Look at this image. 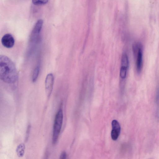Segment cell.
Instances as JSON below:
<instances>
[{
  "label": "cell",
  "mask_w": 159,
  "mask_h": 159,
  "mask_svg": "<svg viewBox=\"0 0 159 159\" xmlns=\"http://www.w3.org/2000/svg\"><path fill=\"white\" fill-rule=\"evenodd\" d=\"M0 77L4 82L14 84L17 80L18 75L15 66L7 56H0Z\"/></svg>",
  "instance_id": "1"
},
{
  "label": "cell",
  "mask_w": 159,
  "mask_h": 159,
  "mask_svg": "<svg viewBox=\"0 0 159 159\" xmlns=\"http://www.w3.org/2000/svg\"><path fill=\"white\" fill-rule=\"evenodd\" d=\"M63 120V113L60 108L55 116L53 126L52 138V143L55 144L57 142L61 129Z\"/></svg>",
  "instance_id": "2"
},
{
  "label": "cell",
  "mask_w": 159,
  "mask_h": 159,
  "mask_svg": "<svg viewBox=\"0 0 159 159\" xmlns=\"http://www.w3.org/2000/svg\"><path fill=\"white\" fill-rule=\"evenodd\" d=\"M43 23V20L40 19L35 24L30 36V41L31 42H36L39 39Z\"/></svg>",
  "instance_id": "3"
},
{
  "label": "cell",
  "mask_w": 159,
  "mask_h": 159,
  "mask_svg": "<svg viewBox=\"0 0 159 159\" xmlns=\"http://www.w3.org/2000/svg\"><path fill=\"white\" fill-rule=\"evenodd\" d=\"M136 57V67L137 73H141L143 66V47L140 43L139 47L136 51L134 52Z\"/></svg>",
  "instance_id": "4"
},
{
  "label": "cell",
  "mask_w": 159,
  "mask_h": 159,
  "mask_svg": "<svg viewBox=\"0 0 159 159\" xmlns=\"http://www.w3.org/2000/svg\"><path fill=\"white\" fill-rule=\"evenodd\" d=\"M54 77L52 73L48 74L46 76L45 81V88L46 95L49 98L52 92L54 84Z\"/></svg>",
  "instance_id": "5"
},
{
  "label": "cell",
  "mask_w": 159,
  "mask_h": 159,
  "mask_svg": "<svg viewBox=\"0 0 159 159\" xmlns=\"http://www.w3.org/2000/svg\"><path fill=\"white\" fill-rule=\"evenodd\" d=\"M1 41L3 46L7 48H11L14 45V38L10 34H7L4 35L2 38Z\"/></svg>",
  "instance_id": "6"
},
{
  "label": "cell",
  "mask_w": 159,
  "mask_h": 159,
  "mask_svg": "<svg viewBox=\"0 0 159 159\" xmlns=\"http://www.w3.org/2000/svg\"><path fill=\"white\" fill-rule=\"evenodd\" d=\"M112 130L111 137L113 140H116L119 137L120 132V126L119 122L113 120L111 122Z\"/></svg>",
  "instance_id": "7"
},
{
  "label": "cell",
  "mask_w": 159,
  "mask_h": 159,
  "mask_svg": "<svg viewBox=\"0 0 159 159\" xmlns=\"http://www.w3.org/2000/svg\"><path fill=\"white\" fill-rule=\"evenodd\" d=\"M25 145L23 143H21L17 146L16 152L19 157H23L25 153Z\"/></svg>",
  "instance_id": "8"
},
{
  "label": "cell",
  "mask_w": 159,
  "mask_h": 159,
  "mask_svg": "<svg viewBox=\"0 0 159 159\" xmlns=\"http://www.w3.org/2000/svg\"><path fill=\"white\" fill-rule=\"evenodd\" d=\"M40 71L39 66L37 65L34 69L32 75V80L33 82H35L38 79Z\"/></svg>",
  "instance_id": "9"
},
{
  "label": "cell",
  "mask_w": 159,
  "mask_h": 159,
  "mask_svg": "<svg viewBox=\"0 0 159 159\" xmlns=\"http://www.w3.org/2000/svg\"><path fill=\"white\" fill-rule=\"evenodd\" d=\"M129 61L127 55L126 54H123L121 59V66L128 68Z\"/></svg>",
  "instance_id": "10"
},
{
  "label": "cell",
  "mask_w": 159,
  "mask_h": 159,
  "mask_svg": "<svg viewBox=\"0 0 159 159\" xmlns=\"http://www.w3.org/2000/svg\"><path fill=\"white\" fill-rule=\"evenodd\" d=\"M128 68L121 66L120 71V76L122 79H125L126 77Z\"/></svg>",
  "instance_id": "11"
},
{
  "label": "cell",
  "mask_w": 159,
  "mask_h": 159,
  "mask_svg": "<svg viewBox=\"0 0 159 159\" xmlns=\"http://www.w3.org/2000/svg\"><path fill=\"white\" fill-rule=\"evenodd\" d=\"M48 0H32L33 3L36 5L44 4L47 3Z\"/></svg>",
  "instance_id": "12"
},
{
  "label": "cell",
  "mask_w": 159,
  "mask_h": 159,
  "mask_svg": "<svg viewBox=\"0 0 159 159\" xmlns=\"http://www.w3.org/2000/svg\"><path fill=\"white\" fill-rule=\"evenodd\" d=\"M156 101L157 107L159 109V88L157 89L156 92Z\"/></svg>",
  "instance_id": "13"
},
{
  "label": "cell",
  "mask_w": 159,
  "mask_h": 159,
  "mask_svg": "<svg viewBox=\"0 0 159 159\" xmlns=\"http://www.w3.org/2000/svg\"><path fill=\"white\" fill-rule=\"evenodd\" d=\"M67 157L66 153L65 152H62L60 156V159H64L66 158Z\"/></svg>",
  "instance_id": "14"
},
{
  "label": "cell",
  "mask_w": 159,
  "mask_h": 159,
  "mask_svg": "<svg viewBox=\"0 0 159 159\" xmlns=\"http://www.w3.org/2000/svg\"><path fill=\"white\" fill-rule=\"evenodd\" d=\"M30 125H29L28 126L27 131L26 132V139H28V137L29 136V134L30 130Z\"/></svg>",
  "instance_id": "15"
}]
</instances>
